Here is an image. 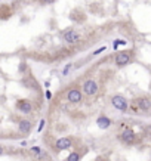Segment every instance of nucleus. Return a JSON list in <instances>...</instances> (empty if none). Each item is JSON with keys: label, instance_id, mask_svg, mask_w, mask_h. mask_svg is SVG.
<instances>
[{"label": "nucleus", "instance_id": "nucleus-14", "mask_svg": "<svg viewBox=\"0 0 151 161\" xmlns=\"http://www.w3.org/2000/svg\"><path fill=\"white\" fill-rule=\"evenodd\" d=\"M70 70H71V64H68V65H67V66H65V68H64V76H67V74H68V71H70Z\"/></svg>", "mask_w": 151, "mask_h": 161}, {"label": "nucleus", "instance_id": "nucleus-17", "mask_svg": "<svg viewBox=\"0 0 151 161\" xmlns=\"http://www.w3.org/2000/svg\"><path fill=\"white\" fill-rule=\"evenodd\" d=\"M52 98V93H51V92H46V99H51Z\"/></svg>", "mask_w": 151, "mask_h": 161}, {"label": "nucleus", "instance_id": "nucleus-11", "mask_svg": "<svg viewBox=\"0 0 151 161\" xmlns=\"http://www.w3.org/2000/svg\"><path fill=\"white\" fill-rule=\"evenodd\" d=\"M138 104H139L141 109H144V111L151 109V101H150V99H147V98H141V99L138 101Z\"/></svg>", "mask_w": 151, "mask_h": 161}, {"label": "nucleus", "instance_id": "nucleus-19", "mask_svg": "<svg viewBox=\"0 0 151 161\" xmlns=\"http://www.w3.org/2000/svg\"><path fill=\"white\" fill-rule=\"evenodd\" d=\"M113 46H114V50H117V48H119V41H114Z\"/></svg>", "mask_w": 151, "mask_h": 161}, {"label": "nucleus", "instance_id": "nucleus-1", "mask_svg": "<svg viewBox=\"0 0 151 161\" xmlns=\"http://www.w3.org/2000/svg\"><path fill=\"white\" fill-rule=\"evenodd\" d=\"M62 38H64V41L68 43V44H74V43H77V41L81 40V36L76 30H67V31H64Z\"/></svg>", "mask_w": 151, "mask_h": 161}, {"label": "nucleus", "instance_id": "nucleus-8", "mask_svg": "<svg viewBox=\"0 0 151 161\" xmlns=\"http://www.w3.org/2000/svg\"><path fill=\"white\" fill-rule=\"evenodd\" d=\"M56 149H59V151H64V149H68L70 146H71V141L68 139V137H61V139H58L56 141Z\"/></svg>", "mask_w": 151, "mask_h": 161}, {"label": "nucleus", "instance_id": "nucleus-5", "mask_svg": "<svg viewBox=\"0 0 151 161\" xmlns=\"http://www.w3.org/2000/svg\"><path fill=\"white\" fill-rule=\"evenodd\" d=\"M67 98H68V101L71 104H77V102L81 101V93H80V90H77V89H71L68 92V96Z\"/></svg>", "mask_w": 151, "mask_h": 161}, {"label": "nucleus", "instance_id": "nucleus-21", "mask_svg": "<svg viewBox=\"0 0 151 161\" xmlns=\"http://www.w3.org/2000/svg\"><path fill=\"white\" fill-rule=\"evenodd\" d=\"M101 161H104V160H101Z\"/></svg>", "mask_w": 151, "mask_h": 161}, {"label": "nucleus", "instance_id": "nucleus-10", "mask_svg": "<svg viewBox=\"0 0 151 161\" xmlns=\"http://www.w3.org/2000/svg\"><path fill=\"white\" fill-rule=\"evenodd\" d=\"M96 124H98V127L99 129H108L110 127V124H111V120L108 118V117H99L98 120H96Z\"/></svg>", "mask_w": 151, "mask_h": 161}, {"label": "nucleus", "instance_id": "nucleus-2", "mask_svg": "<svg viewBox=\"0 0 151 161\" xmlns=\"http://www.w3.org/2000/svg\"><path fill=\"white\" fill-rule=\"evenodd\" d=\"M83 90H84L86 95L92 96V95H95L96 92H98V84H96L93 80H88V81L83 84Z\"/></svg>", "mask_w": 151, "mask_h": 161}, {"label": "nucleus", "instance_id": "nucleus-7", "mask_svg": "<svg viewBox=\"0 0 151 161\" xmlns=\"http://www.w3.org/2000/svg\"><path fill=\"white\" fill-rule=\"evenodd\" d=\"M122 141H123L124 144H127V145L133 144V142H135V133H133L132 130H124V132L122 133Z\"/></svg>", "mask_w": 151, "mask_h": 161}, {"label": "nucleus", "instance_id": "nucleus-20", "mask_svg": "<svg viewBox=\"0 0 151 161\" xmlns=\"http://www.w3.org/2000/svg\"><path fill=\"white\" fill-rule=\"evenodd\" d=\"M55 0H43V3H53Z\"/></svg>", "mask_w": 151, "mask_h": 161}, {"label": "nucleus", "instance_id": "nucleus-13", "mask_svg": "<svg viewBox=\"0 0 151 161\" xmlns=\"http://www.w3.org/2000/svg\"><path fill=\"white\" fill-rule=\"evenodd\" d=\"M107 50V48L105 46H102V48H99V49H96L95 52H93V55H99V53H102V52H105Z\"/></svg>", "mask_w": 151, "mask_h": 161}, {"label": "nucleus", "instance_id": "nucleus-16", "mask_svg": "<svg viewBox=\"0 0 151 161\" xmlns=\"http://www.w3.org/2000/svg\"><path fill=\"white\" fill-rule=\"evenodd\" d=\"M31 152H36V154H40V148L34 146V148H31Z\"/></svg>", "mask_w": 151, "mask_h": 161}, {"label": "nucleus", "instance_id": "nucleus-15", "mask_svg": "<svg viewBox=\"0 0 151 161\" xmlns=\"http://www.w3.org/2000/svg\"><path fill=\"white\" fill-rule=\"evenodd\" d=\"M45 127V120H40V124H39V132H41V129Z\"/></svg>", "mask_w": 151, "mask_h": 161}, {"label": "nucleus", "instance_id": "nucleus-9", "mask_svg": "<svg viewBox=\"0 0 151 161\" xmlns=\"http://www.w3.org/2000/svg\"><path fill=\"white\" fill-rule=\"evenodd\" d=\"M18 129H19V132L21 133H28L30 130H31V123L28 121V120H21L19 121V124H18Z\"/></svg>", "mask_w": 151, "mask_h": 161}, {"label": "nucleus", "instance_id": "nucleus-18", "mask_svg": "<svg viewBox=\"0 0 151 161\" xmlns=\"http://www.w3.org/2000/svg\"><path fill=\"white\" fill-rule=\"evenodd\" d=\"M3 154H5V148L0 145V155H3Z\"/></svg>", "mask_w": 151, "mask_h": 161}, {"label": "nucleus", "instance_id": "nucleus-4", "mask_svg": "<svg viewBox=\"0 0 151 161\" xmlns=\"http://www.w3.org/2000/svg\"><path fill=\"white\" fill-rule=\"evenodd\" d=\"M16 108H18L21 112L28 114V112H31L33 105H31V102H28V101H18V102H16Z\"/></svg>", "mask_w": 151, "mask_h": 161}, {"label": "nucleus", "instance_id": "nucleus-6", "mask_svg": "<svg viewBox=\"0 0 151 161\" xmlns=\"http://www.w3.org/2000/svg\"><path fill=\"white\" fill-rule=\"evenodd\" d=\"M116 62H117V65H126V64L131 62V55L127 52H120L116 56Z\"/></svg>", "mask_w": 151, "mask_h": 161}, {"label": "nucleus", "instance_id": "nucleus-3", "mask_svg": "<svg viewBox=\"0 0 151 161\" xmlns=\"http://www.w3.org/2000/svg\"><path fill=\"white\" fill-rule=\"evenodd\" d=\"M111 104L116 106V109H120V111H127V102L124 101V98H122V96H114L113 99H111Z\"/></svg>", "mask_w": 151, "mask_h": 161}, {"label": "nucleus", "instance_id": "nucleus-12", "mask_svg": "<svg viewBox=\"0 0 151 161\" xmlns=\"http://www.w3.org/2000/svg\"><path fill=\"white\" fill-rule=\"evenodd\" d=\"M79 160H80V155H79L77 152L70 154V155H68V158H67V161H79Z\"/></svg>", "mask_w": 151, "mask_h": 161}]
</instances>
